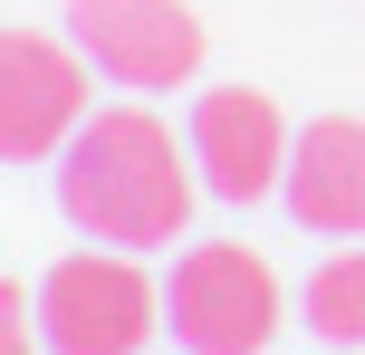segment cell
<instances>
[{
  "label": "cell",
  "mask_w": 365,
  "mask_h": 355,
  "mask_svg": "<svg viewBox=\"0 0 365 355\" xmlns=\"http://www.w3.org/2000/svg\"><path fill=\"white\" fill-rule=\"evenodd\" d=\"M202 173L192 144H173V125L154 106H96L58 154V211L87 231L96 250H173L192 231Z\"/></svg>",
  "instance_id": "1"
},
{
  "label": "cell",
  "mask_w": 365,
  "mask_h": 355,
  "mask_svg": "<svg viewBox=\"0 0 365 355\" xmlns=\"http://www.w3.org/2000/svg\"><path fill=\"white\" fill-rule=\"evenodd\" d=\"M279 317H289L279 269L259 260L250 240H192V250H173V269H164V327H173L182 355H269Z\"/></svg>",
  "instance_id": "2"
},
{
  "label": "cell",
  "mask_w": 365,
  "mask_h": 355,
  "mask_svg": "<svg viewBox=\"0 0 365 355\" xmlns=\"http://www.w3.org/2000/svg\"><path fill=\"white\" fill-rule=\"evenodd\" d=\"M164 327V279L135 250H68L38 279V337L48 355H145Z\"/></svg>",
  "instance_id": "3"
},
{
  "label": "cell",
  "mask_w": 365,
  "mask_h": 355,
  "mask_svg": "<svg viewBox=\"0 0 365 355\" xmlns=\"http://www.w3.org/2000/svg\"><path fill=\"white\" fill-rule=\"evenodd\" d=\"M87 48L48 29H0V164H48L87 125Z\"/></svg>",
  "instance_id": "4"
},
{
  "label": "cell",
  "mask_w": 365,
  "mask_h": 355,
  "mask_svg": "<svg viewBox=\"0 0 365 355\" xmlns=\"http://www.w3.org/2000/svg\"><path fill=\"white\" fill-rule=\"evenodd\" d=\"M68 38L87 48L106 87H135V96H164L202 68V19L182 0H68Z\"/></svg>",
  "instance_id": "5"
},
{
  "label": "cell",
  "mask_w": 365,
  "mask_h": 355,
  "mask_svg": "<svg viewBox=\"0 0 365 355\" xmlns=\"http://www.w3.org/2000/svg\"><path fill=\"white\" fill-rule=\"evenodd\" d=\"M182 144H192V173H202L212 202H269L298 134H289V115H279L269 87H202Z\"/></svg>",
  "instance_id": "6"
},
{
  "label": "cell",
  "mask_w": 365,
  "mask_h": 355,
  "mask_svg": "<svg viewBox=\"0 0 365 355\" xmlns=\"http://www.w3.org/2000/svg\"><path fill=\"white\" fill-rule=\"evenodd\" d=\"M279 202H289V221L317 231V240H365V115L298 125L289 173H279Z\"/></svg>",
  "instance_id": "7"
},
{
  "label": "cell",
  "mask_w": 365,
  "mask_h": 355,
  "mask_svg": "<svg viewBox=\"0 0 365 355\" xmlns=\"http://www.w3.org/2000/svg\"><path fill=\"white\" fill-rule=\"evenodd\" d=\"M298 317H308L327 346H356V355H365V250H336V260H317V269H308V298H298Z\"/></svg>",
  "instance_id": "8"
},
{
  "label": "cell",
  "mask_w": 365,
  "mask_h": 355,
  "mask_svg": "<svg viewBox=\"0 0 365 355\" xmlns=\"http://www.w3.org/2000/svg\"><path fill=\"white\" fill-rule=\"evenodd\" d=\"M0 355H48V337H38V288L0 279Z\"/></svg>",
  "instance_id": "9"
}]
</instances>
